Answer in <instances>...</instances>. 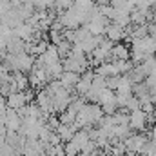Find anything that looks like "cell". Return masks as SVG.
<instances>
[{
    "mask_svg": "<svg viewBox=\"0 0 156 156\" xmlns=\"http://www.w3.org/2000/svg\"><path fill=\"white\" fill-rule=\"evenodd\" d=\"M129 127L131 131H145L147 129V115L142 111V109H134L129 113Z\"/></svg>",
    "mask_w": 156,
    "mask_h": 156,
    "instance_id": "obj_1",
    "label": "cell"
},
{
    "mask_svg": "<svg viewBox=\"0 0 156 156\" xmlns=\"http://www.w3.org/2000/svg\"><path fill=\"white\" fill-rule=\"evenodd\" d=\"M104 35L107 37V40H111L113 44H118V42H122V40L125 38V37H127L125 29H123L122 26L115 24V22H109V24H107V27H105Z\"/></svg>",
    "mask_w": 156,
    "mask_h": 156,
    "instance_id": "obj_2",
    "label": "cell"
},
{
    "mask_svg": "<svg viewBox=\"0 0 156 156\" xmlns=\"http://www.w3.org/2000/svg\"><path fill=\"white\" fill-rule=\"evenodd\" d=\"M20 123H22V118L18 116L16 109L7 107L5 109V129L7 131H18L20 129Z\"/></svg>",
    "mask_w": 156,
    "mask_h": 156,
    "instance_id": "obj_3",
    "label": "cell"
},
{
    "mask_svg": "<svg viewBox=\"0 0 156 156\" xmlns=\"http://www.w3.org/2000/svg\"><path fill=\"white\" fill-rule=\"evenodd\" d=\"M26 96H24V91H16V93H9L5 96V105L11 107V109H18L22 105H26Z\"/></svg>",
    "mask_w": 156,
    "mask_h": 156,
    "instance_id": "obj_4",
    "label": "cell"
},
{
    "mask_svg": "<svg viewBox=\"0 0 156 156\" xmlns=\"http://www.w3.org/2000/svg\"><path fill=\"white\" fill-rule=\"evenodd\" d=\"M129 58H131V49L125 44L118 42V44L113 45V49H111V60H129Z\"/></svg>",
    "mask_w": 156,
    "mask_h": 156,
    "instance_id": "obj_5",
    "label": "cell"
},
{
    "mask_svg": "<svg viewBox=\"0 0 156 156\" xmlns=\"http://www.w3.org/2000/svg\"><path fill=\"white\" fill-rule=\"evenodd\" d=\"M58 80H60V83H62L64 87L75 89L76 82L80 80V75H78V73H73V71H62V75L58 76Z\"/></svg>",
    "mask_w": 156,
    "mask_h": 156,
    "instance_id": "obj_6",
    "label": "cell"
},
{
    "mask_svg": "<svg viewBox=\"0 0 156 156\" xmlns=\"http://www.w3.org/2000/svg\"><path fill=\"white\" fill-rule=\"evenodd\" d=\"M89 140H91V138H89V133H87L85 129H78V131H75V134H73V138H71V142L76 145L78 149H82Z\"/></svg>",
    "mask_w": 156,
    "mask_h": 156,
    "instance_id": "obj_7",
    "label": "cell"
},
{
    "mask_svg": "<svg viewBox=\"0 0 156 156\" xmlns=\"http://www.w3.org/2000/svg\"><path fill=\"white\" fill-rule=\"evenodd\" d=\"M56 133H58V136H60L62 144L69 142V140L73 138V134H75V131H71V127H69V125H66V123H60V125L56 127Z\"/></svg>",
    "mask_w": 156,
    "mask_h": 156,
    "instance_id": "obj_8",
    "label": "cell"
},
{
    "mask_svg": "<svg viewBox=\"0 0 156 156\" xmlns=\"http://www.w3.org/2000/svg\"><path fill=\"white\" fill-rule=\"evenodd\" d=\"M120 78H122V75H113V76L105 78V85H107V89L116 91V87L120 85Z\"/></svg>",
    "mask_w": 156,
    "mask_h": 156,
    "instance_id": "obj_9",
    "label": "cell"
},
{
    "mask_svg": "<svg viewBox=\"0 0 156 156\" xmlns=\"http://www.w3.org/2000/svg\"><path fill=\"white\" fill-rule=\"evenodd\" d=\"M78 153H80V149H78V147L73 144V142H71V140L64 144V154H66V156H76Z\"/></svg>",
    "mask_w": 156,
    "mask_h": 156,
    "instance_id": "obj_10",
    "label": "cell"
},
{
    "mask_svg": "<svg viewBox=\"0 0 156 156\" xmlns=\"http://www.w3.org/2000/svg\"><path fill=\"white\" fill-rule=\"evenodd\" d=\"M91 87H94V89H105L107 85H105V78L100 76V75H94L93 80H91Z\"/></svg>",
    "mask_w": 156,
    "mask_h": 156,
    "instance_id": "obj_11",
    "label": "cell"
},
{
    "mask_svg": "<svg viewBox=\"0 0 156 156\" xmlns=\"http://www.w3.org/2000/svg\"><path fill=\"white\" fill-rule=\"evenodd\" d=\"M125 109H127L129 113H131V111H134V109H140V100H138V98L133 94V96L127 100V104H125Z\"/></svg>",
    "mask_w": 156,
    "mask_h": 156,
    "instance_id": "obj_12",
    "label": "cell"
},
{
    "mask_svg": "<svg viewBox=\"0 0 156 156\" xmlns=\"http://www.w3.org/2000/svg\"><path fill=\"white\" fill-rule=\"evenodd\" d=\"M49 38H51V44L58 45V44L64 40V33H62V31H49Z\"/></svg>",
    "mask_w": 156,
    "mask_h": 156,
    "instance_id": "obj_13",
    "label": "cell"
},
{
    "mask_svg": "<svg viewBox=\"0 0 156 156\" xmlns=\"http://www.w3.org/2000/svg\"><path fill=\"white\" fill-rule=\"evenodd\" d=\"M133 94H123V93H116V105L118 107H125L127 100L131 98Z\"/></svg>",
    "mask_w": 156,
    "mask_h": 156,
    "instance_id": "obj_14",
    "label": "cell"
},
{
    "mask_svg": "<svg viewBox=\"0 0 156 156\" xmlns=\"http://www.w3.org/2000/svg\"><path fill=\"white\" fill-rule=\"evenodd\" d=\"M151 138H153V140H156V125H153V127H151Z\"/></svg>",
    "mask_w": 156,
    "mask_h": 156,
    "instance_id": "obj_15",
    "label": "cell"
},
{
    "mask_svg": "<svg viewBox=\"0 0 156 156\" xmlns=\"http://www.w3.org/2000/svg\"><path fill=\"white\" fill-rule=\"evenodd\" d=\"M93 2H98V4H102V2H107V0H93Z\"/></svg>",
    "mask_w": 156,
    "mask_h": 156,
    "instance_id": "obj_16",
    "label": "cell"
},
{
    "mask_svg": "<svg viewBox=\"0 0 156 156\" xmlns=\"http://www.w3.org/2000/svg\"><path fill=\"white\" fill-rule=\"evenodd\" d=\"M153 115H154V118H156V104H154V109H153Z\"/></svg>",
    "mask_w": 156,
    "mask_h": 156,
    "instance_id": "obj_17",
    "label": "cell"
}]
</instances>
